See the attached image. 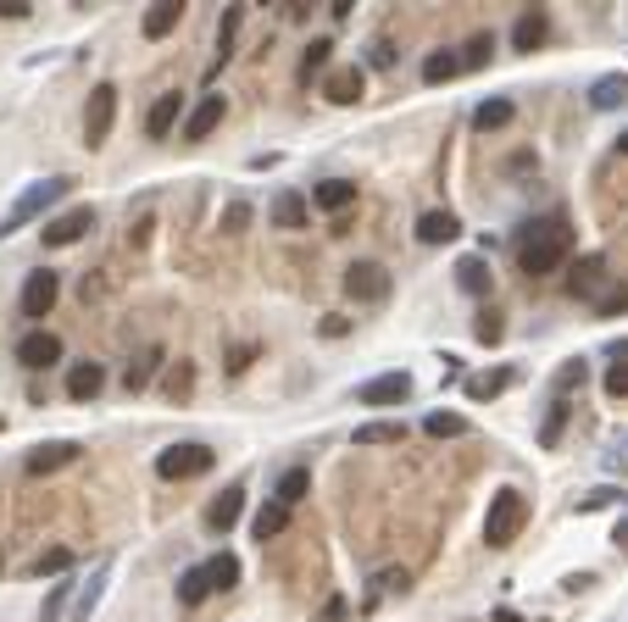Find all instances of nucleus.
<instances>
[{"label": "nucleus", "instance_id": "35", "mask_svg": "<svg viewBox=\"0 0 628 622\" xmlns=\"http://www.w3.org/2000/svg\"><path fill=\"white\" fill-rule=\"evenodd\" d=\"M328 62H334V39H312V45H306V56H301V84L323 78Z\"/></svg>", "mask_w": 628, "mask_h": 622}, {"label": "nucleus", "instance_id": "2", "mask_svg": "<svg viewBox=\"0 0 628 622\" xmlns=\"http://www.w3.org/2000/svg\"><path fill=\"white\" fill-rule=\"evenodd\" d=\"M73 183H78L73 173H56V178H39V183H28L23 195L12 201V212L0 217V239H12V233H17V228H28L34 217H45V212H51L62 195H73Z\"/></svg>", "mask_w": 628, "mask_h": 622}, {"label": "nucleus", "instance_id": "55", "mask_svg": "<svg viewBox=\"0 0 628 622\" xmlns=\"http://www.w3.org/2000/svg\"><path fill=\"white\" fill-rule=\"evenodd\" d=\"M251 356H256L251 345H246V351H234V361H228V372H246V367H251Z\"/></svg>", "mask_w": 628, "mask_h": 622}, {"label": "nucleus", "instance_id": "42", "mask_svg": "<svg viewBox=\"0 0 628 622\" xmlns=\"http://www.w3.org/2000/svg\"><path fill=\"white\" fill-rule=\"evenodd\" d=\"M239 23H246V7H228L223 23H217V56L228 62L234 56V39H239Z\"/></svg>", "mask_w": 628, "mask_h": 622}, {"label": "nucleus", "instance_id": "8", "mask_svg": "<svg viewBox=\"0 0 628 622\" xmlns=\"http://www.w3.org/2000/svg\"><path fill=\"white\" fill-rule=\"evenodd\" d=\"M17 361L28 367V372H51L56 361H62V340L51 328H28L23 340H17Z\"/></svg>", "mask_w": 628, "mask_h": 622}, {"label": "nucleus", "instance_id": "57", "mask_svg": "<svg viewBox=\"0 0 628 622\" xmlns=\"http://www.w3.org/2000/svg\"><path fill=\"white\" fill-rule=\"evenodd\" d=\"M617 151H623V156H628V134H623V139H617Z\"/></svg>", "mask_w": 628, "mask_h": 622}, {"label": "nucleus", "instance_id": "18", "mask_svg": "<svg viewBox=\"0 0 628 622\" xmlns=\"http://www.w3.org/2000/svg\"><path fill=\"white\" fill-rule=\"evenodd\" d=\"M267 223H273V228H289V233L306 228V195H301V189H278L273 206H267Z\"/></svg>", "mask_w": 628, "mask_h": 622}, {"label": "nucleus", "instance_id": "29", "mask_svg": "<svg viewBox=\"0 0 628 622\" xmlns=\"http://www.w3.org/2000/svg\"><path fill=\"white\" fill-rule=\"evenodd\" d=\"M506 384H512V367H495V372H473L462 390H467V401H495Z\"/></svg>", "mask_w": 628, "mask_h": 622}, {"label": "nucleus", "instance_id": "45", "mask_svg": "<svg viewBox=\"0 0 628 622\" xmlns=\"http://www.w3.org/2000/svg\"><path fill=\"white\" fill-rule=\"evenodd\" d=\"M490 56H495V34H473L467 51H462V67H485Z\"/></svg>", "mask_w": 628, "mask_h": 622}, {"label": "nucleus", "instance_id": "32", "mask_svg": "<svg viewBox=\"0 0 628 622\" xmlns=\"http://www.w3.org/2000/svg\"><path fill=\"white\" fill-rule=\"evenodd\" d=\"M406 440V422H362L356 428V445L367 450V445H401Z\"/></svg>", "mask_w": 628, "mask_h": 622}, {"label": "nucleus", "instance_id": "1", "mask_svg": "<svg viewBox=\"0 0 628 622\" xmlns=\"http://www.w3.org/2000/svg\"><path fill=\"white\" fill-rule=\"evenodd\" d=\"M512 256L523 278H551L567 256H573V223L567 212H545V217H528L512 239Z\"/></svg>", "mask_w": 628, "mask_h": 622}, {"label": "nucleus", "instance_id": "20", "mask_svg": "<svg viewBox=\"0 0 628 622\" xmlns=\"http://www.w3.org/2000/svg\"><path fill=\"white\" fill-rule=\"evenodd\" d=\"M162 361H167V356H162V345H145V351L123 367V390H128V395H139V390L156 378V367H162Z\"/></svg>", "mask_w": 628, "mask_h": 622}, {"label": "nucleus", "instance_id": "37", "mask_svg": "<svg viewBox=\"0 0 628 622\" xmlns=\"http://www.w3.org/2000/svg\"><path fill=\"white\" fill-rule=\"evenodd\" d=\"M606 395H612V401H628V340L612 351V367H606Z\"/></svg>", "mask_w": 628, "mask_h": 622}, {"label": "nucleus", "instance_id": "49", "mask_svg": "<svg viewBox=\"0 0 628 622\" xmlns=\"http://www.w3.org/2000/svg\"><path fill=\"white\" fill-rule=\"evenodd\" d=\"M246 223H251V206H246V201H228V212H223V233H246Z\"/></svg>", "mask_w": 628, "mask_h": 622}, {"label": "nucleus", "instance_id": "14", "mask_svg": "<svg viewBox=\"0 0 628 622\" xmlns=\"http://www.w3.org/2000/svg\"><path fill=\"white\" fill-rule=\"evenodd\" d=\"M362 89H367V73H362L356 62L328 67V73H323V94H328L334 106H356V101H362Z\"/></svg>", "mask_w": 628, "mask_h": 622}, {"label": "nucleus", "instance_id": "26", "mask_svg": "<svg viewBox=\"0 0 628 622\" xmlns=\"http://www.w3.org/2000/svg\"><path fill=\"white\" fill-rule=\"evenodd\" d=\"M178 23H184V7H178V0H162V7H151V12H145L139 34H145V39H167Z\"/></svg>", "mask_w": 628, "mask_h": 622}, {"label": "nucleus", "instance_id": "16", "mask_svg": "<svg viewBox=\"0 0 628 622\" xmlns=\"http://www.w3.org/2000/svg\"><path fill=\"white\" fill-rule=\"evenodd\" d=\"M456 290H462V295H490V290H495L490 256H462V262H456Z\"/></svg>", "mask_w": 628, "mask_h": 622}, {"label": "nucleus", "instance_id": "47", "mask_svg": "<svg viewBox=\"0 0 628 622\" xmlns=\"http://www.w3.org/2000/svg\"><path fill=\"white\" fill-rule=\"evenodd\" d=\"M312 622H351V600H346V595H328V600L317 606Z\"/></svg>", "mask_w": 628, "mask_h": 622}, {"label": "nucleus", "instance_id": "11", "mask_svg": "<svg viewBox=\"0 0 628 622\" xmlns=\"http://www.w3.org/2000/svg\"><path fill=\"white\" fill-rule=\"evenodd\" d=\"M601 283H606V256L590 251V256H578V262H573V272H567V295L595 306V301H601Z\"/></svg>", "mask_w": 628, "mask_h": 622}, {"label": "nucleus", "instance_id": "21", "mask_svg": "<svg viewBox=\"0 0 628 622\" xmlns=\"http://www.w3.org/2000/svg\"><path fill=\"white\" fill-rule=\"evenodd\" d=\"M312 206H323V212L340 217L346 206H356V183H351V178H323V183L312 189Z\"/></svg>", "mask_w": 628, "mask_h": 622}, {"label": "nucleus", "instance_id": "33", "mask_svg": "<svg viewBox=\"0 0 628 622\" xmlns=\"http://www.w3.org/2000/svg\"><path fill=\"white\" fill-rule=\"evenodd\" d=\"M462 73V56L456 51H428L423 56V84H445V78H456Z\"/></svg>", "mask_w": 628, "mask_h": 622}, {"label": "nucleus", "instance_id": "36", "mask_svg": "<svg viewBox=\"0 0 628 622\" xmlns=\"http://www.w3.org/2000/svg\"><path fill=\"white\" fill-rule=\"evenodd\" d=\"M567 417H573V406H567V401H551V411H545V422H540V450H556V445H562Z\"/></svg>", "mask_w": 628, "mask_h": 622}, {"label": "nucleus", "instance_id": "40", "mask_svg": "<svg viewBox=\"0 0 628 622\" xmlns=\"http://www.w3.org/2000/svg\"><path fill=\"white\" fill-rule=\"evenodd\" d=\"M512 112H517L512 101H485V106L473 112V128H478V134H490V128H506V123H512Z\"/></svg>", "mask_w": 628, "mask_h": 622}, {"label": "nucleus", "instance_id": "30", "mask_svg": "<svg viewBox=\"0 0 628 622\" xmlns=\"http://www.w3.org/2000/svg\"><path fill=\"white\" fill-rule=\"evenodd\" d=\"M284 529H289V506H278V500H267V506L256 511V522H251V534H256L262 545H267V540H278Z\"/></svg>", "mask_w": 628, "mask_h": 622}, {"label": "nucleus", "instance_id": "51", "mask_svg": "<svg viewBox=\"0 0 628 622\" xmlns=\"http://www.w3.org/2000/svg\"><path fill=\"white\" fill-rule=\"evenodd\" d=\"M317 328H323V340H346V333H351V317H340V312H328V317H323Z\"/></svg>", "mask_w": 628, "mask_h": 622}, {"label": "nucleus", "instance_id": "25", "mask_svg": "<svg viewBox=\"0 0 628 622\" xmlns=\"http://www.w3.org/2000/svg\"><path fill=\"white\" fill-rule=\"evenodd\" d=\"M106 579H112V561H101L89 572V584L78 589V600H73V622H89V611L101 606V595H106Z\"/></svg>", "mask_w": 628, "mask_h": 622}, {"label": "nucleus", "instance_id": "54", "mask_svg": "<svg viewBox=\"0 0 628 622\" xmlns=\"http://www.w3.org/2000/svg\"><path fill=\"white\" fill-rule=\"evenodd\" d=\"M590 584H595V579H590V572H573V579H567V584H562V589H567V595H585V589H590Z\"/></svg>", "mask_w": 628, "mask_h": 622}, {"label": "nucleus", "instance_id": "41", "mask_svg": "<svg viewBox=\"0 0 628 622\" xmlns=\"http://www.w3.org/2000/svg\"><path fill=\"white\" fill-rule=\"evenodd\" d=\"M501 333H506V322H501L495 306H485V312L473 317V340H478V345H501Z\"/></svg>", "mask_w": 628, "mask_h": 622}, {"label": "nucleus", "instance_id": "52", "mask_svg": "<svg viewBox=\"0 0 628 622\" xmlns=\"http://www.w3.org/2000/svg\"><path fill=\"white\" fill-rule=\"evenodd\" d=\"M373 67H390L395 62V51H390V39H373V56H367Z\"/></svg>", "mask_w": 628, "mask_h": 622}, {"label": "nucleus", "instance_id": "13", "mask_svg": "<svg viewBox=\"0 0 628 622\" xmlns=\"http://www.w3.org/2000/svg\"><path fill=\"white\" fill-rule=\"evenodd\" d=\"M78 450H84L78 440H45V445H34V450H28V461H23V467H28V478H45V472L73 467V461H78Z\"/></svg>", "mask_w": 628, "mask_h": 622}, {"label": "nucleus", "instance_id": "9", "mask_svg": "<svg viewBox=\"0 0 628 622\" xmlns=\"http://www.w3.org/2000/svg\"><path fill=\"white\" fill-rule=\"evenodd\" d=\"M401 401H412V372H378L356 384V406H401Z\"/></svg>", "mask_w": 628, "mask_h": 622}, {"label": "nucleus", "instance_id": "10", "mask_svg": "<svg viewBox=\"0 0 628 622\" xmlns=\"http://www.w3.org/2000/svg\"><path fill=\"white\" fill-rule=\"evenodd\" d=\"M89 228H95V212H89V206H73V212H62V217H45L39 239H45L51 251H62V245H78Z\"/></svg>", "mask_w": 628, "mask_h": 622}, {"label": "nucleus", "instance_id": "53", "mask_svg": "<svg viewBox=\"0 0 628 622\" xmlns=\"http://www.w3.org/2000/svg\"><path fill=\"white\" fill-rule=\"evenodd\" d=\"M0 17H7V23H23V17H28V0H0Z\"/></svg>", "mask_w": 628, "mask_h": 622}, {"label": "nucleus", "instance_id": "28", "mask_svg": "<svg viewBox=\"0 0 628 622\" xmlns=\"http://www.w3.org/2000/svg\"><path fill=\"white\" fill-rule=\"evenodd\" d=\"M306 495H312V472H306V467H289V472L278 478V490H273V500L289 506V511H296Z\"/></svg>", "mask_w": 628, "mask_h": 622}, {"label": "nucleus", "instance_id": "27", "mask_svg": "<svg viewBox=\"0 0 628 622\" xmlns=\"http://www.w3.org/2000/svg\"><path fill=\"white\" fill-rule=\"evenodd\" d=\"M423 434L428 440H462V434H473V422L462 411H428L423 417Z\"/></svg>", "mask_w": 628, "mask_h": 622}, {"label": "nucleus", "instance_id": "46", "mask_svg": "<svg viewBox=\"0 0 628 622\" xmlns=\"http://www.w3.org/2000/svg\"><path fill=\"white\" fill-rule=\"evenodd\" d=\"M628 312V283H612V290L595 301V317H623Z\"/></svg>", "mask_w": 628, "mask_h": 622}, {"label": "nucleus", "instance_id": "5", "mask_svg": "<svg viewBox=\"0 0 628 622\" xmlns=\"http://www.w3.org/2000/svg\"><path fill=\"white\" fill-rule=\"evenodd\" d=\"M56 301H62V278H56L51 267H39V272H28V283H23L17 312H23L34 328H45V317L56 312Z\"/></svg>", "mask_w": 628, "mask_h": 622}, {"label": "nucleus", "instance_id": "12", "mask_svg": "<svg viewBox=\"0 0 628 622\" xmlns=\"http://www.w3.org/2000/svg\"><path fill=\"white\" fill-rule=\"evenodd\" d=\"M223 112H228V101L223 94H201L196 106H189V117H184V145H201V139H212V128L223 123Z\"/></svg>", "mask_w": 628, "mask_h": 622}, {"label": "nucleus", "instance_id": "43", "mask_svg": "<svg viewBox=\"0 0 628 622\" xmlns=\"http://www.w3.org/2000/svg\"><path fill=\"white\" fill-rule=\"evenodd\" d=\"M67 567H73V550H67V545H56V550L34 556V567H28V572H34V579H56V572H67Z\"/></svg>", "mask_w": 628, "mask_h": 622}, {"label": "nucleus", "instance_id": "39", "mask_svg": "<svg viewBox=\"0 0 628 622\" xmlns=\"http://www.w3.org/2000/svg\"><path fill=\"white\" fill-rule=\"evenodd\" d=\"M212 595V584H206V567H189L184 579H178V606H201Z\"/></svg>", "mask_w": 628, "mask_h": 622}, {"label": "nucleus", "instance_id": "34", "mask_svg": "<svg viewBox=\"0 0 628 622\" xmlns=\"http://www.w3.org/2000/svg\"><path fill=\"white\" fill-rule=\"evenodd\" d=\"M201 567H206V584H212V595L239 584V556H228V550H223V556H212V561H201Z\"/></svg>", "mask_w": 628, "mask_h": 622}, {"label": "nucleus", "instance_id": "44", "mask_svg": "<svg viewBox=\"0 0 628 622\" xmlns=\"http://www.w3.org/2000/svg\"><path fill=\"white\" fill-rule=\"evenodd\" d=\"M162 390H167L173 401H184L189 390H196V367H189V361H178V367H167V378H162Z\"/></svg>", "mask_w": 628, "mask_h": 622}, {"label": "nucleus", "instance_id": "15", "mask_svg": "<svg viewBox=\"0 0 628 622\" xmlns=\"http://www.w3.org/2000/svg\"><path fill=\"white\" fill-rule=\"evenodd\" d=\"M246 517V490H223L206 511H201V522H206V534H228L234 522Z\"/></svg>", "mask_w": 628, "mask_h": 622}, {"label": "nucleus", "instance_id": "17", "mask_svg": "<svg viewBox=\"0 0 628 622\" xmlns=\"http://www.w3.org/2000/svg\"><path fill=\"white\" fill-rule=\"evenodd\" d=\"M551 39V17L540 7H528L517 23H512V51H540V45Z\"/></svg>", "mask_w": 628, "mask_h": 622}, {"label": "nucleus", "instance_id": "31", "mask_svg": "<svg viewBox=\"0 0 628 622\" xmlns=\"http://www.w3.org/2000/svg\"><path fill=\"white\" fill-rule=\"evenodd\" d=\"M406 589H412V572H406V567H384L378 579H373V595H367L362 606H378L384 595H406Z\"/></svg>", "mask_w": 628, "mask_h": 622}, {"label": "nucleus", "instance_id": "4", "mask_svg": "<svg viewBox=\"0 0 628 622\" xmlns=\"http://www.w3.org/2000/svg\"><path fill=\"white\" fill-rule=\"evenodd\" d=\"M217 467V450L201 445V440H184V445H167L156 456V478H167V484H184V478H206Z\"/></svg>", "mask_w": 628, "mask_h": 622}, {"label": "nucleus", "instance_id": "59", "mask_svg": "<svg viewBox=\"0 0 628 622\" xmlns=\"http://www.w3.org/2000/svg\"><path fill=\"white\" fill-rule=\"evenodd\" d=\"M0 428H7V417H0Z\"/></svg>", "mask_w": 628, "mask_h": 622}, {"label": "nucleus", "instance_id": "50", "mask_svg": "<svg viewBox=\"0 0 628 622\" xmlns=\"http://www.w3.org/2000/svg\"><path fill=\"white\" fill-rule=\"evenodd\" d=\"M67 595H73V584H51V600H45L39 622H56V617H62V606H67Z\"/></svg>", "mask_w": 628, "mask_h": 622}, {"label": "nucleus", "instance_id": "3", "mask_svg": "<svg viewBox=\"0 0 628 622\" xmlns=\"http://www.w3.org/2000/svg\"><path fill=\"white\" fill-rule=\"evenodd\" d=\"M523 522H528V495H523V490H495V495H490V511H485V540H490V550L517 545Z\"/></svg>", "mask_w": 628, "mask_h": 622}, {"label": "nucleus", "instance_id": "58", "mask_svg": "<svg viewBox=\"0 0 628 622\" xmlns=\"http://www.w3.org/2000/svg\"><path fill=\"white\" fill-rule=\"evenodd\" d=\"M0 572H7V556H0Z\"/></svg>", "mask_w": 628, "mask_h": 622}, {"label": "nucleus", "instance_id": "23", "mask_svg": "<svg viewBox=\"0 0 628 622\" xmlns=\"http://www.w3.org/2000/svg\"><path fill=\"white\" fill-rule=\"evenodd\" d=\"M456 233H462L456 212H423L417 217V239H423V245H451Z\"/></svg>", "mask_w": 628, "mask_h": 622}, {"label": "nucleus", "instance_id": "48", "mask_svg": "<svg viewBox=\"0 0 628 622\" xmlns=\"http://www.w3.org/2000/svg\"><path fill=\"white\" fill-rule=\"evenodd\" d=\"M617 500H623V490H590V495L578 500L573 511H578V517H590V511H601V506H617Z\"/></svg>", "mask_w": 628, "mask_h": 622}, {"label": "nucleus", "instance_id": "56", "mask_svg": "<svg viewBox=\"0 0 628 622\" xmlns=\"http://www.w3.org/2000/svg\"><path fill=\"white\" fill-rule=\"evenodd\" d=\"M495 622H523V617H517L512 606H501V611H495Z\"/></svg>", "mask_w": 628, "mask_h": 622}, {"label": "nucleus", "instance_id": "38", "mask_svg": "<svg viewBox=\"0 0 628 622\" xmlns=\"http://www.w3.org/2000/svg\"><path fill=\"white\" fill-rule=\"evenodd\" d=\"M585 378H590V361L585 356H573L556 367V401H567V390H585Z\"/></svg>", "mask_w": 628, "mask_h": 622}, {"label": "nucleus", "instance_id": "7", "mask_svg": "<svg viewBox=\"0 0 628 622\" xmlns=\"http://www.w3.org/2000/svg\"><path fill=\"white\" fill-rule=\"evenodd\" d=\"M390 290H395V278L384 272L378 262H351V267H346V295H351L356 306H378V301H390Z\"/></svg>", "mask_w": 628, "mask_h": 622}, {"label": "nucleus", "instance_id": "6", "mask_svg": "<svg viewBox=\"0 0 628 622\" xmlns=\"http://www.w3.org/2000/svg\"><path fill=\"white\" fill-rule=\"evenodd\" d=\"M112 123H117V89L112 84H95L89 89V106H84V145L101 151L112 139Z\"/></svg>", "mask_w": 628, "mask_h": 622}, {"label": "nucleus", "instance_id": "19", "mask_svg": "<svg viewBox=\"0 0 628 622\" xmlns=\"http://www.w3.org/2000/svg\"><path fill=\"white\" fill-rule=\"evenodd\" d=\"M101 390H106V367L101 361H73L67 367V395L73 401H95Z\"/></svg>", "mask_w": 628, "mask_h": 622}, {"label": "nucleus", "instance_id": "22", "mask_svg": "<svg viewBox=\"0 0 628 622\" xmlns=\"http://www.w3.org/2000/svg\"><path fill=\"white\" fill-rule=\"evenodd\" d=\"M590 106H595V112H617V106H628V73H606V78H595V84H590Z\"/></svg>", "mask_w": 628, "mask_h": 622}, {"label": "nucleus", "instance_id": "24", "mask_svg": "<svg viewBox=\"0 0 628 622\" xmlns=\"http://www.w3.org/2000/svg\"><path fill=\"white\" fill-rule=\"evenodd\" d=\"M178 117H184V94H162V101L145 112V134H151V139H167Z\"/></svg>", "mask_w": 628, "mask_h": 622}]
</instances>
